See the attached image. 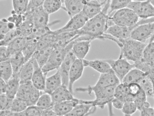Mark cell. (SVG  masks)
<instances>
[{
  "label": "cell",
  "mask_w": 154,
  "mask_h": 116,
  "mask_svg": "<svg viewBox=\"0 0 154 116\" xmlns=\"http://www.w3.org/2000/svg\"><path fill=\"white\" fill-rule=\"evenodd\" d=\"M110 0H106L100 13L87 21L83 27L79 30V36L86 35L93 40H102V36L108 27Z\"/></svg>",
  "instance_id": "1"
},
{
  "label": "cell",
  "mask_w": 154,
  "mask_h": 116,
  "mask_svg": "<svg viewBox=\"0 0 154 116\" xmlns=\"http://www.w3.org/2000/svg\"><path fill=\"white\" fill-rule=\"evenodd\" d=\"M116 44L120 49L119 57L134 62L142 58L144 49L147 44L130 37L124 39H118Z\"/></svg>",
  "instance_id": "2"
},
{
  "label": "cell",
  "mask_w": 154,
  "mask_h": 116,
  "mask_svg": "<svg viewBox=\"0 0 154 116\" xmlns=\"http://www.w3.org/2000/svg\"><path fill=\"white\" fill-rule=\"evenodd\" d=\"M75 42L73 40L63 48H54L46 64L42 68L43 71L48 72L58 69L66 54L72 50Z\"/></svg>",
  "instance_id": "3"
},
{
  "label": "cell",
  "mask_w": 154,
  "mask_h": 116,
  "mask_svg": "<svg viewBox=\"0 0 154 116\" xmlns=\"http://www.w3.org/2000/svg\"><path fill=\"white\" fill-rule=\"evenodd\" d=\"M115 11L109 17L115 24L124 27H132L136 25L140 20L135 12L128 7Z\"/></svg>",
  "instance_id": "4"
},
{
  "label": "cell",
  "mask_w": 154,
  "mask_h": 116,
  "mask_svg": "<svg viewBox=\"0 0 154 116\" xmlns=\"http://www.w3.org/2000/svg\"><path fill=\"white\" fill-rule=\"evenodd\" d=\"M104 60L109 64L121 82L128 73L134 68V64L130 63L128 60L124 58L119 57L116 60Z\"/></svg>",
  "instance_id": "5"
},
{
  "label": "cell",
  "mask_w": 154,
  "mask_h": 116,
  "mask_svg": "<svg viewBox=\"0 0 154 116\" xmlns=\"http://www.w3.org/2000/svg\"><path fill=\"white\" fill-rule=\"evenodd\" d=\"M127 7L132 10L140 18L154 17V6L149 0L143 2L132 1Z\"/></svg>",
  "instance_id": "6"
},
{
  "label": "cell",
  "mask_w": 154,
  "mask_h": 116,
  "mask_svg": "<svg viewBox=\"0 0 154 116\" xmlns=\"http://www.w3.org/2000/svg\"><path fill=\"white\" fill-rule=\"evenodd\" d=\"M116 86L113 85L94 88L89 85L86 87H77L75 89V91L79 92H86L89 95H91L93 92L94 93L95 99H112L114 97V95Z\"/></svg>",
  "instance_id": "7"
},
{
  "label": "cell",
  "mask_w": 154,
  "mask_h": 116,
  "mask_svg": "<svg viewBox=\"0 0 154 116\" xmlns=\"http://www.w3.org/2000/svg\"><path fill=\"white\" fill-rule=\"evenodd\" d=\"M154 33V21L137 25L132 31L130 37L145 43L150 39Z\"/></svg>",
  "instance_id": "8"
},
{
  "label": "cell",
  "mask_w": 154,
  "mask_h": 116,
  "mask_svg": "<svg viewBox=\"0 0 154 116\" xmlns=\"http://www.w3.org/2000/svg\"><path fill=\"white\" fill-rule=\"evenodd\" d=\"M88 18L82 12L70 18L67 23L63 27L54 30L56 33L71 32L81 29L84 26Z\"/></svg>",
  "instance_id": "9"
},
{
  "label": "cell",
  "mask_w": 154,
  "mask_h": 116,
  "mask_svg": "<svg viewBox=\"0 0 154 116\" xmlns=\"http://www.w3.org/2000/svg\"><path fill=\"white\" fill-rule=\"evenodd\" d=\"M97 108L92 104L91 100L79 99V103L66 116L88 115L94 113Z\"/></svg>",
  "instance_id": "10"
},
{
  "label": "cell",
  "mask_w": 154,
  "mask_h": 116,
  "mask_svg": "<svg viewBox=\"0 0 154 116\" xmlns=\"http://www.w3.org/2000/svg\"><path fill=\"white\" fill-rule=\"evenodd\" d=\"M76 59L72 50L66 54L58 69L61 76L62 85L68 88L69 72L73 63Z\"/></svg>",
  "instance_id": "11"
},
{
  "label": "cell",
  "mask_w": 154,
  "mask_h": 116,
  "mask_svg": "<svg viewBox=\"0 0 154 116\" xmlns=\"http://www.w3.org/2000/svg\"><path fill=\"white\" fill-rule=\"evenodd\" d=\"M82 60L76 59L73 63L69 72L68 89L73 94L74 84L81 78L84 72L85 67Z\"/></svg>",
  "instance_id": "12"
},
{
  "label": "cell",
  "mask_w": 154,
  "mask_h": 116,
  "mask_svg": "<svg viewBox=\"0 0 154 116\" xmlns=\"http://www.w3.org/2000/svg\"><path fill=\"white\" fill-rule=\"evenodd\" d=\"M138 25L137 23L133 26L127 27L113 24L108 27L105 33L118 39H124L130 37L132 31Z\"/></svg>",
  "instance_id": "13"
},
{
  "label": "cell",
  "mask_w": 154,
  "mask_h": 116,
  "mask_svg": "<svg viewBox=\"0 0 154 116\" xmlns=\"http://www.w3.org/2000/svg\"><path fill=\"white\" fill-rule=\"evenodd\" d=\"M34 67V71L31 79L33 85L41 91L44 92L47 73L44 72L38 65L35 59L32 57Z\"/></svg>",
  "instance_id": "14"
},
{
  "label": "cell",
  "mask_w": 154,
  "mask_h": 116,
  "mask_svg": "<svg viewBox=\"0 0 154 116\" xmlns=\"http://www.w3.org/2000/svg\"><path fill=\"white\" fill-rule=\"evenodd\" d=\"M49 15L44 9L42 5L35 8L32 14L34 28L40 29L48 26Z\"/></svg>",
  "instance_id": "15"
},
{
  "label": "cell",
  "mask_w": 154,
  "mask_h": 116,
  "mask_svg": "<svg viewBox=\"0 0 154 116\" xmlns=\"http://www.w3.org/2000/svg\"><path fill=\"white\" fill-rule=\"evenodd\" d=\"M87 2L86 0H64V6L62 9L70 18L82 12Z\"/></svg>",
  "instance_id": "16"
},
{
  "label": "cell",
  "mask_w": 154,
  "mask_h": 116,
  "mask_svg": "<svg viewBox=\"0 0 154 116\" xmlns=\"http://www.w3.org/2000/svg\"><path fill=\"white\" fill-rule=\"evenodd\" d=\"M91 41V40H80L78 37L75 39L72 51L77 59H85L90 49Z\"/></svg>",
  "instance_id": "17"
},
{
  "label": "cell",
  "mask_w": 154,
  "mask_h": 116,
  "mask_svg": "<svg viewBox=\"0 0 154 116\" xmlns=\"http://www.w3.org/2000/svg\"><path fill=\"white\" fill-rule=\"evenodd\" d=\"M79 103V99L74 98L71 100L54 103L52 108L57 115L66 116Z\"/></svg>",
  "instance_id": "18"
},
{
  "label": "cell",
  "mask_w": 154,
  "mask_h": 116,
  "mask_svg": "<svg viewBox=\"0 0 154 116\" xmlns=\"http://www.w3.org/2000/svg\"><path fill=\"white\" fill-rule=\"evenodd\" d=\"M106 0L101 2L100 0L87 1L82 12L88 18L90 19L100 13L102 11V6L105 4Z\"/></svg>",
  "instance_id": "19"
},
{
  "label": "cell",
  "mask_w": 154,
  "mask_h": 116,
  "mask_svg": "<svg viewBox=\"0 0 154 116\" xmlns=\"http://www.w3.org/2000/svg\"><path fill=\"white\" fill-rule=\"evenodd\" d=\"M120 83L119 80L112 70L109 72L100 74L96 83L92 86L94 88L106 87L117 85Z\"/></svg>",
  "instance_id": "20"
},
{
  "label": "cell",
  "mask_w": 154,
  "mask_h": 116,
  "mask_svg": "<svg viewBox=\"0 0 154 116\" xmlns=\"http://www.w3.org/2000/svg\"><path fill=\"white\" fill-rule=\"evenodd\" d=\"M84 66L89 67L100 74L109 72L112 70L109 64L104 59L92 60H83Z\"/></svg>",
  "instance_id": "21"
},
{
  "label": "cell",
  "mask_w": 154,
  "mask_h": 116,
  "mask_svg": "<svg viewBox=\"0 0 154 116\" xmlns=\"http://www.w3.org/2000/svg\"><path fill=\"white\" fill-rule=\"evenodd\" d=\"M62 85L61 76L57 69L54 74L46 77L44 92L51 94Z\"/></svg>",
  "instance_id": "22"
},
{
  "label": "cell",
  "mask_w": 154,
  "mask_h": 116,
  "mask_svg": "<svg viewBox=\"0 0 154 116\" xmlns=\"http://www.w3.org/2000/svg\"><path fill=\"white\" fill-rule=\"evenodd\" d=\"M54 104L71 100L74 98L73 94L66 86L62 85L51 94Z\"/></svg>",
  "instance_id": "23"
},
{
  "label": "cell",
  "mask_w": 154,
  "mask_h": 116,
  "mask_svg": "<svg viewBox=\"0 0 154 116\" xmlns=\"http://www.w3.org/2000/svg\"><path fill=\"white\" fill-rule=\"evenodd\" d=\"M147 74L136 68L131 69L123 78L121 82L128 85L131 83H139Z\"/></svg>",
  "instance_id": "24"
},
{
  "label": "cell",
  "mask_w": 154,
  "mask_h": 116,
  "mask_svg": "<svg viewBox=\"0 0 154 116\" xmlns=\"http://www.w3.org/2000/svg\"><path fill=\"white\" fill-rule=\"evenodd\" d=\"M34 71L33 61L31 58L25 62L20 71L19 77L20 82L31 81Z\"/></svg>",
  "instance_id": "25"
},
{
  "label": "cell",
  "mask_w": 154,
  "mask_h": 116,
  "mask_svg": "<svg viewBox=\"0 0 154 116\" xmlns=\"http://www.w3.org/2000/svg\"><path fill=\"white\" fill-rule=\"evenodd\" d=\"M9 61L13 70V76L19 77L20 71L26 62L22 51L11 55Z\"/></svg>",
  "instance_id": "26"
},
{
  "label": "cell",
  "mask_w": 154,
  "mask_h": 116,
  "mask_svg": "<svg viewBox=\"0 0 154 116\" xmlns=\"http://www.w3.org/2000/svg\"><path fill=\"white\" fill-rule=\"evenodd\" d=\"M54 48L52 45H51L42 50H36L32 57L35 59L38 65L42 68L47 62Z\"/></svg>",
  "instance_id": "27"
},
{
  "label": "cell",
  "mask_w": 154,
  "mask_h": 116,
  "mask_svg": "<svg viewBox=\"0 0 154 116\" xmlns=\"http://www.w3.org/2000/svg\"><path fill=\"white\" fill-rule=\"evenodd\" d=\"M20 85V81L18 77L12 76L7 82L6 95L13 99L16 96Z\"/></svg>",
  "instance_id": "28"
},
{
  "label": "cell",
  "mask_w": 154,
  "mask_h": 116,
  "mask_svg": "<svg viewBox=\"0 0 154 116\" xmlns=\"http://www.w3.org/2000/svg\"><path fill=\"white\" fill-rule=\"evenodd\" d=\"M26 43L23 49V53L26 62L29 60L36 50L38 40L33 38H26Z\"/></svg>",
  "instance_id": "29"
},
{
  "label": "cell",
  "mask_w": 154,
  "mask_h": 116,
  "mask_svg": "<svg viewBox=\"0 0 154 116\" xmlns=\"http://www.w3.org/2000/svg\"><path fill=\"white\" fill-rule=\"evenodd\" d=\"M29 105L27 102L22 99L15 97L12 101L10 110L16 113V116H23V112Z\"/></svg>",
  "instance_id": "30"
},
{
  "label": "cell",
  "mask_w": 154,
  "mask_h": 116,
  "mask_svg": "<svg viewBox=\"0 0 154 116\" xmlns=\"http://www.w3.org/2000/svg\"><path fill=\"white\" fill-rule=\"evenodd\" d=\"M26 40V37L22 36H18L12 40L7 46L11 55L22 51Z\"/></svg>",
  "instance_id": "31"
},
{
  "label": "cell",
  "mask_w": 154,
  "mask_h": 116,
  "mask_svg": "<svg viewBox=\"0 0 154 116\" xmlns=\"http://www.w3.org/2000/svg\"><path fill=\"white\" fill-rule=\"evenodd\" d=\"M33 86L31 81L20 82L16 97L24 100L27 103L29 95Z\"/></svg>",
  "instance_id": "32"
},
{
  "label": "cell",
  "mask_w": 154,
  "mask_h": 116,
  "mask_svg": "<svg viewBox=\"0 0 154 116\" xmlns=\"http://www.w3.org/2000/svg\"><path fill=\"white\" fill-rule=\"evenodd\" d=\"M63 0H45L42 5L45 10L49 14L57 12L63 7Z\"/></svg>",
  "instance_id": "33"
},
{
  "label": "cell",
  "mask_w": 154,
  "mask_h": 116,
  "mask_svg": "<svg viewBox=\"0 0 154 116\" xmlns=\"http://www.w3.org/2000/svg\"><path fill=\"white\" fill-rule=\"evenodd\" d=\"M42 92L35 105L42 110L52 107L54 103L51 95L44 92Z\"/></svg>",
  "instance_id": "34"
},
{
  "label": "cell",
  "mask_w": 154,
  "mask_h": 116,
  "mask_svg": "<svg viewBox=\"0 0 154 116\" xmlns=\"http://www.w3.org/2000/svg\"><path fill=\"white\" fill-rule=\"evenodd\" d=\"M0 78L7 82L12 77L13 71L9 60L0 62Z\"/></svg>",
  "instance_id": "35"
},
{
  "label": "cell",
  "mask_w": 154,
  "mask_h": 116,
  "mask_svg": "<svg viewBox=\"0 0 154 116\" xmlns=\"http://www.w3.org/2000/svg\"><path fill=\"white\" fill-rule=\"evenodd\" d=\"M29 0H12L11 11L18 14H24L27 11Z\"/></svg>",
  "instance_id": "36"
},
{
  "label": "cell",
  "mask_w": 154,
  "mask_h": 116,
  "mask_svg": "<svg viewBox=\"0 0 154 116\" xmlns=\"http://www.w3.org/2000/svg\"><path fill=\"white\" fill-rule=\"evenodd\" d=\"M142 59L152 65H154V40L149 42L146 46Z\"/></svg>",
  "instance_id": "37"
},
{
  "label": "cell",
  "mask_w": 154,
  "mask_h": 116,
  "mask_svg": "<svg viewBox=\"0 0 154 116\" xmlns=\"http://www.w3.org/2000/svg\"><path fill=\"white\" fill-rule=\"evenodd\" d=\"M147 97H153V85L150 79L146 75L139 83Z\"/></svg>",
  "instance_id": "38"
},
{
  "label": "cell",
  "mask_w": 154,
  "mask_h": 116,
  "mask_svg": "<svg viewBox=\"0 0 154 116\" xmlns=\"http://www.w3.org/2000/svg\"><path fill=\"white\" fill-rule=\"evenodd\" d=\"M131 1V0H111L109 15V16L114 11L127 7Z\"/></svg>",
  "instance_id": "39"
},
{
  "label": "cell",
  "mask_w": 154,
  "mask_h": 116,
  "mask_svg": "<svg viewBox=\"0 0 154 116\" xmlns=\"http://www.w3.org/2000/svg\"><path fill=\"white\" fill-rule=\"evenodd\" d=\"M21 36L20 31L16 28L10 31L0 39V46H8L9 44L17 37Z\"/></svg>",
  "instance_id": "40"
},
{
  "label": "cell",
  "mask_w": 154,
  "mask_h": 116,
  "mask_svg": "<svg viewBox=\"0 0 154 116\" xmlns=\"http://www.w3.org/2000/svg\"><path fill=\"white\" fill-rule=\"evenodd\" d=\"M129 93L128 85L121 82L115 88L114 97L122 100L124 102L125 99Z\"/></svg>",
  "instance_id": "41"
},
{
  "label": "cell",
  "mask_w": 154,
  "mask_h": 116,
  "mask_svg": "<svg viewBox=\"0 0 154 116\" xmlns=\"http://www.w3.org/2000/svg\"><path fill=\"white\" fill-rule=\"evenodd\" d=\"M137 109L134 102H127L124 103L121 110L125 115L131 116L134 114Z\"/></svg>",
  "instance_id": "42"
},
{
  "label": "cell",
  "mask_w": 154,
  "mask_h": 116,
  "mask_svg": "<svg viewBox=\"0 0 154 116\" xmlns=\"http://www.w3.org/2000/svg\"><path fill=\"white\" fill-rule=\"evenodd\" d=\"M147 96L144 92L141 89L140 92L135 97L134 102L138 110L140 111L143 105L147 101Z\"/></svg>",
  "instance_id": "43"
},
{
  "label": "cell",
  "mask_w": 154,
  "mask_h": 116,
  "mask_svg": "<svg viewBox=\"0 0 154 116\" xmlns=\"http://www.w3.org/2000/svg\"><path fill=\"white\" fill-rule=\"evenodd\" d=\"M0 95V111L10 110L13 99L8 97L5 94Z\"/></svg>",
  "instance_id": "44"
},
{
  "label": "cell",
  "mask_w": 154,
  "mask_h": 116,
  "mask_svg": "<svg viewBox=\"0 0 154 116\" xmlns=\"http://www.w3.org/2000/svg\"><path fill=\"white\" fill-rule=\"evenodd\" d=\"M42 110L36 105L28 106L24 111L25 116H42Z\"/></svg>",
  "instance_id": "45"
},
{
  "label": "cell",
  "mask_w": 154,
  "mask_h": 116,
  "mask_svg": "<svg viewBox=\"0 0 154 116\" xmlns=\"http://www.w3.org/2000/svg\"><path fill=\"white\" fill-rule=\"evenodd\" d=\"M11 54L7 46H0V62L9 60Z\"/></svg>",
  "instance_id": "46"
},
{
  "label": "cell",
  "mask_w": 154,
  "mask_h": 116,
  "mask_svg": "<svg viewBox=\"0 0 154 116\" xmlns=\"http://www.w3.org/2000/svg\"><path fill=\"white\" fill-rule=\"evenodd\" d=\"M8 21L7 18H2L0 21V39L8 32L11 31L8 27Z\"/></svg>",
  "instance_id": "47"
},
{
  "label": "cell",
  "mask_w": 154,
  "mask_h": 116,
  "mask_svg": "<svg viewBox=\"0 0 154 116\" xmlns=\"http://www.w3.org/2000/svg\"><path fill=\"white\" fill-rule=\"evenodd\" d=\"M129 93L135 96L140 91L141 88L139 83H131L128 85Z\"/></svg>",
  "instance_id": "48"
},
{
  "label": "cell",
  "mask_w": 154,
  "mask_h": 116,
  "mask_svg": "<svg viewBox=\"0 0 154 116\" xmlns=\"http://www.w3.org/2000/svg\"><path fill=\"white\" fill-rule=\"evenodd\" d=\"M45 0H29L27 10H31L42 6Z\"/></svg>",
  "instance_id": "49"
},
{
  "label": "cell",
  "mask_w": 154,
  "mask_h": 116,
  "mask_svg": "<svg viewBox=\"0 0 154 116\" xmlns=\"http://www.w3.org/2000/svg\"><path fill=\"white\" fill-rule=\"evenodd\" d=\"M124 102L122 100L114 97L111 101L112 107L121 110L122 109Z\"/></svg>",
  "instance_id": "50"
},
{
  "label": "cell",
  "mask_w": 154,
  "mask_h": 116,
  "mask_svg": "<svg viewBox=\"0 0 154 116\" xmlns=\"http://www.w3.org/2000/svg\"><path fill=\"white\" fill-rule=\"evenodd\" d=\"M140 115L141 116H154V110L151 107L144 108L140 111Z\"/></svg>",
  "instance_id": "51"
},
{
  "label": "cell",
  "mask_w": 154,
  "mask_h": 116,
  "mask_svg": "<svg viewBox=\"0 0 154 116\" xmlns=\"http://www.w3.org/2000/svg\"><path fill=\"white\" fill-rule=\"evenodd\" d=\"M7 87V82L0 78V92L1 94H5Z\"/></svg>",
  "instance_id": "52"
},
{
  "label": "cell",
  "mask_w": 154,
  "mask_h": 116,
  "mask_svg": "<svg viewBox=\"0 0 154 116\" xmlns=\"http://www.w3.org/2000/svg\"><path fill=\"white\" fill-rule=\"evenodd\" d=\"M55 115H57L53 110L52 107L45 110H42V116Z\"/></svg>",
  "instance_id": "53"
},
{
  "label": "cell",
  "mask_w": 154,
  "mask_h": 116,
  "mask_svg": "<svg viewBox=\"0 0 154 116\" xmlns=\"http://www.w3.org/2000/svg\"><path fill=\"white\" fill-rule=\"evenodd\" d=\"M0 116H16V113L12 112L10 110H7L0 111Z\"/></svg>",
  "instance_id": "54"
},
{
  "label": "cell",
  "mask_w": 154,
  "mask_h": 116,
  "mask_svg": "<svg viewBox=\"0 0 154 116\" xmlns=\"http://www.w3.org/2000/svg\"><path fill=\"white\" fill-rule=\"evenodd\" d=\"M147 76L152 80L154 85V66L146 73Z\"/></svg>",
  "instance_id": "55"
},
{
  "label": "cell",
  "mask_w": 154,
  "mask_h": 116,
  "mask_svg": "<svg viewBox=\"0 0 154 116\" xmlns=\"http://www.w3.org/2000/svg\"><path fill=\"white\" fill-rule=\"evenodd\" d=\"M154 40V33L153 34L152 36L149 39V42H151L152 41Z\"/></svg>",
  "instance_id": "56"
},
{
  "label": "cell",
  "mask_w": 154,
  "mask_h": 116,
  "mask_svg": "<svg viewBox=\"0 0 154 116\" xmlns=\"http://www.w3.org/2000/svg\"><path fill=\"white\" fill-rule=\"evenodd\" d=\"M131 0L132 1H134V2H143V1H147L148 0Z\"/></svg>",
  "instance_id": "57"
},
{
  "label": "cell",
  "mask_w": 154,
  "mask_h": 116,
  "mask_svg": "<svg viewBox=\"0 0 154 116\" xmlns=\"http://www.w3.org/2000/svg\"><path fill=\"white\" fill-rule=\"evenodd\" d=\"M153 85V97L154 98V85Z\"/></svg>",
  "instance_id": "58"
},
{
  "label": "cell",
  "mask_w": 154,
  "mask_h": 116,
  "mask_svg": "<svg viewBox=\"0 0 154 116\" xmlns=\"http://www.w3.org/2000/svg\"><path fill=\"white\" fill-rule=\"evenodd\" d=\"M87 1H90V0H86Z\"/></svg>",
  "instance_id": "59"
},
{
  "label": "cell",
  "mask_w": 154,
  "mask_h": 116,
  "mask_svg": "<svg viewBox=\"0 0 154 116\" xmlns=\"http://www.w3.org/2000/svg\"><path fill=\"white\" fill-rule=\"evenodd\" d=\"M153 109H154V108H153Z\"/></svg>",
  "instance_id": "60"
},
{
  "label": "cell",
  "mask_w": 154,
  "mask_h": 116,
  "mask_svg": "<svg viewBox=\"0 0 154 116\" xmlns=\"http://www.w3.org/2000/svg\"></svg>",
  "instance_id": "61"
},
{
  "label": "cell",
  "mask_w": 154,
  "mask_h": 116,
  "mask_svg": "<svg viewBox=\"0 0 154 116\" xmlns=\"http://www.w3.org/2000/svg\"></svg>",
  "instance_id": "62"
}]
</instances>
